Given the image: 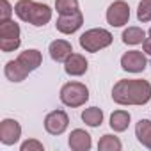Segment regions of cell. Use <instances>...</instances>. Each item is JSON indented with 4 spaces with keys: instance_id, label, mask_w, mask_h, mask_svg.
I'll use <instances>...</instances> for the list:
<instances>
[{
    "instance_id": "6da1fadb",
    "label": "cell",
    "mask_w": 151,
    "mask_h": 151,
    "mask_svg": "<svg viewBox=\"0 0 151 151\" xmlns=\"http://www.w3.org/2000/svg\"><path fill=\"white\" fill-rule=\"evenodd\" d=\"M112 100L117 105H146L151 100V84L142 78H123L112 87Z\"/></svg>"
},
{
    "instance_id": "7a4b0ae2",
    "label": "cell",
    "mask_w": 151,
    "mask_h": 151,
    "mask_svg": "<svg viewBox=\"0 0 151 151\" xmlns=\"http://www.w3.org/2000/svg\"><path fill=\"white\" fill-rule=\"evenodd\" d=\"M43 64V55L39 50L30 48L22 52L14 60H9L4 68L6 78L11 82H23L32 71H36Z\"/></svg>"
},
{
    "instance_id": "3957f363",
    "label": "cell",
    "mask_w": 151,
    "mask_h": 151,
    "mask_svg": "<svg viewBox=\"0 0 151 151\" xmlns=\"http://www.w3.org/2000/svg\"><path fill=\"white\" fill-rule=\"evenodd\" d=\"M14 13L22 22L30 23L34 27H45L52 20L50 6L34 2V0H18L14 6Z\"/></svg>"
},
{
    "instance_id": "277c9868",
    "label": "cell",
    "mask_w": 151,
    "mask_h": 151,
    "mask_svg": "<svg viewBox=\"0 0 151 151\" xmlns=\"http://www.w3.org/2000/svg\"><path fill=\"white\" fill-rule=\"evenodd\" d=\"M59 98H60V101L66 107L77 109V107H82V105L87 103V100H89V89L82 82H68V84H64L60 87Z\"/></svg>"
},
{
    "instance_id": "5b68a950",
    "label": "cell",
    "mask_w": 151,
    "mask_h": 151,
    "mask_svg": "<svg viewBox=\"0 0 151 151\" xmlns=\"http://www.w3.org/2000/svg\"><path fill=\"white\" fill-rule=\"evenodd\" d=\"M112 34L107 30V29H89L86 30L80 37H78V43L80 46L86 50V52H91V53H96L107 46L112 45Z\"/></svg>"
},
{
    "instance_id": "8992f818",
    "label": "cell",
    "mask_w": 151,
    "mask_h": 151,
    "mask_svg": "<svg viewBox=\"0 0 151 151\" xmlns=\"http://www.w3.org/2000/svg\"><path fill=\"white\" fill-rule=\"evenodd\" d=\"M107 22L112 27H123L130 22V6L124 0H116L107 9Z\"/></svg>"
},
{
    "instance_id": "52a82bcc",
    "label": "cell",
    "mask_w": 151,
    "mask_h": 151,
    "mask_svg": "<svg viewBox=\"0 0 151 151\" xmlns=\"http://www.w3.org/2000/svg\"><path fill=\"white\" fill-rule=\"evenodd\" d=\"M69 117L64 110H52L45 117V130L50 135H62L68 130Z\"/></svg>"
},
{
    "instance_id": "ba28073f",
    "label": "cell",
    "mask_w": 151,
    "mask_h": 151,
    "mask_svg": "<svg viewBox=\"0 0 151 151\" xmlns=\"http://www.w3.org/2000/svg\"><path fill=\"white\" fill-rule=\"evenodd\" d=\"M82 25H84V14L80 11L71 13V14H60L55 22V29L60 34H66V36L75 34Z\"/></svg>"
},
{
    "instance_id": "9c48e42d",
    "label": "cell",
    "mask_w": 151,
    "mask_h": 151,
    "mask_svg": "<svg viewBox=\"0 0 151 151\" xmlns=\"http://www.w3.org/2000/svg\"><path fill=\"white\" fill-rule=\"evenodd\" d=\"M147 66V59L144 52L139 50H130L121 57V68L128 73H142Z\"/></svg>"
},
{
    "instance_id": "30bf717a",
    "label": "cell",
    "mask_w": 151,
    "mask_h": 151,
    "mask_svg": "<svg viewBox=\"0 0 151 151\" xmlns=\"http://www.w3.org/2000/svg\"><path fill=\"white\" fill-rule=\"evenodd\" d=\"M22 137V126L16 119H2L0 123V142L4 146H13Z\"/></svg>"
},
{
    "instance_id": "8fae6325",
    "label": "cell",
    "mask_w": 151,
    "mask_h": 151,
    "mask_svg": "<svg viewBox=\"0 0 151 151\" xmlns=\"http://www.w3.org/2000/svg\"><path fill=\"white\" fill-rule=\"evenodd\" d=\"M87 68H89V62L82 53H71L64 60V71L69 77H82V75H86Z\"/></svg>"
},
{
    "instance_id": "7c38bea8",
    "label": "cell",
    "mask_w": 151,
    "mask_h": 151,
    "mask_svg": "<svg viewBox=\"0 0 151 151\" xmlns=\"http://www.w3.org/2000/svg\"><path fill=\"white\" fill-rule=\"evenodd\" d=\"M68 144L73 151H89L91 146H93V140H91V135L82 130V128H75L71 133H69V139H68Z\"/></svg>"
},
{
    "instance_id": "4fadbf2b",
    "label": "cell",
    "mask_w": 151,
    "mask_h": 151,
    "mask_svg": "<svg viewBox=\"0 0 151 151\" xmlns=\"http://www.w3.org/2000/svg\"><path fill=\"white\" fill-rule=\"evenodd\" d=\"M48 52H50V57H52L55 62H64V60L73 53V46H71V43L66 41V39H55V41L50 43Z\"/></svg>"
},
{
    "instance_id": "5bb4252c",
    "label": "cell",
    "mask_w": 151,
    "mask_h": 151,
    "mask_svg": "<svg viewBox=\"0 0 151 151\" xmlns=\"http://www.w3.org/2000/svg\"><path fill=\"white\" fill-rule=\"evenodd\" d=\"M130 121H132V116H130V112L128 110H114L112 114H110V128L114 130V132H117V133H121V132H124L126 128H128V124H130Z\"/></svg>"
},
{
    "instance_id": "9a60e30c",
    "label": "cell",
    "mask_w": 151,
    "mask_h": 151,
    "mask_svg": "<svg viewBox=\"0 0 151 151\" xmlns=\"http://www.w3.org/2000/svg\"><path fill=\"white\" fill-rule=\"evenodd\" d=\"M135 137L144 147L151 149V121L149 119H140L135 124Z\"/></svg>"
},
{
    "instance_id": "2e32d148",
    "label": "cell",
    "mask_w": 151,
    "mask_h": 151,
    "mask_svg": "<svg viewBox=\"0 0 151 151\" xmlns=\"http://www.w3.org/2000/svg\"><path fill=\"white\" fill-rule=\"evenodd\" d=\"M121 37H123V43H124V45L135 46V45L144 43V39H146V30L140 29V27H128V29H124V32H123Z\"/></svg>"
},
{
    "instance_id": "e0dca14e",
    "label": "cell",
    "mask_w": 151,
    "mask_h": 151,
    "mask_svg": "<svg viewBox=\"0 0 151 151\" xmlns=\"http://www.w3.org/2000/svg\"><path fill=\"white\" fill-rule=\"evenodd\" d=\"M82 121L91 126V128H96L103 123V110L100 107H89L82 112Z\"/></svg>"
},
{
    "instance_id": "ac0fdd59",
    "label": "cell",
    "mask_w": 151,
    "mask_h": 151,
    "mask_svg": "<svg viewBox=\"0 0 151 151\" xmlns=\"http://www.w3.org/2000/svg\"><path fill=\"white\" fill-rule=\"evenodd\" d=\"M22 30L20 25L14 20H6L0 22V39H9V37H20Z\"/></svg>"
},
{
    "instance_id": "d6986e66",
    "label": "cell",
    "mask_w": 151,
    "mask_h": 151,
    "mask_svg": "<svg viewBox=\"0 0 151 151\" xmlns=\"http://www.w3.org/2000/svg\"><path fill=\"white\" fill-rule=\"evenodd\" d=\"M121 147H123L121 140L116 135H110V133H105L98 142L100 151H121Z\"/></svg>"
},
{
    "instance_id": "ffe728a7",
    "label": "cell",
    "mask_w": 151,
    "mask_h": 151,
    "mask_svg": "<svg viewBox=\"0 0 151 151\" xmlns=\"http://www.w3.org/2000/svg\"><path fill=\"white\" fill-rule=\"evenodd\" d=\"M55 9L59 14H71V13L80 11L78 0H55Z\"/></svg>"
},
{
    "instance_id": "44dd1931",
    "label": "cell",
    "mask_w": 151,
    "mask_h": 151,
    "mask_svg": "<svg viewBox=\"0 0 151 151\" xmlns=\"http://www.w3.org/2000/svg\"><path fill=\"white\" fill-rule=\"evenodd\" d=\"M137 20L146 23L151 22V0H140L137 7Z\"/></svg>"
},
{
    "instance_id": "7402d4cb",
    "label": "cell",
    "mask_w": 151,
    "mask_h": 151,
    "mask_svg": "<svg viewBox=\"0 0 151 151\" xmlns=\"http://www.w3.org/2000/svg\"><path fill=\"white\" fill-rule=\"evenodd\" d=\"M22 45V39L20 37H9V39H0V50L4 53H9V52H14L18 50Z\"/></svg>"
},
{
    "instance_id": "603a6c76",
    "label": "cell",
    "mask_w": 151,
    "mask_h": 151,
    "mask_svg": "<svg viewBox=\"0 0 151 151\" xmlns=\"http://www.w3.org/2000/svg\"><path fill=\"white\" fill-rule=\"evenodd\" d=\"M13 11H14V7L9 4V0H0V22L11 20Z\"/></svg>"
},
{
    "instance_id": "cb8c5ba5",
    "label": "cell",
    "mask_w": 151,
    "mask_h": 151,
    "mask_svg": "<svg viewBox=\"0 0 151 151\" xmlns=\"http://www.w3.org/2000/svg\"><path fill=\"white\" fill-rule=\"evenodd\" d=\"M20 149L22 151H45V146L39 140H36V139H29V140H25L20 146Z\"/></svg>"
},
{
    "instance_id": "d4e9b609",
    "label": "cell",
    "mask_w": 151,
    "mask_h": 151,
    "mask_svg": "<svg viewBox=\"0 0 151 151\" xmlns=\"http://www.w3.org/2000/svg\"><path fill=\"white\" fill-rule=\"evenodd\" d=\"M142 50H144V53L151 55V37H146V39H144V43H142Z\"/></svg>"
},
{
    "instance_id": "484cf974",
    "label": "cell",
    "mask_w": 151,
    "mask_h": 151,
    "mask_svg": "<svg viewBox=\"0 0 151 151\" xmlns=\"http://www.w3.org/2000/svg\"><path fill=\"white\" fill-rule=\"evenodd\" d=\"M147 34H149V37H151V29H149V30H147Z\"/></svg>"
}]
</instances>
